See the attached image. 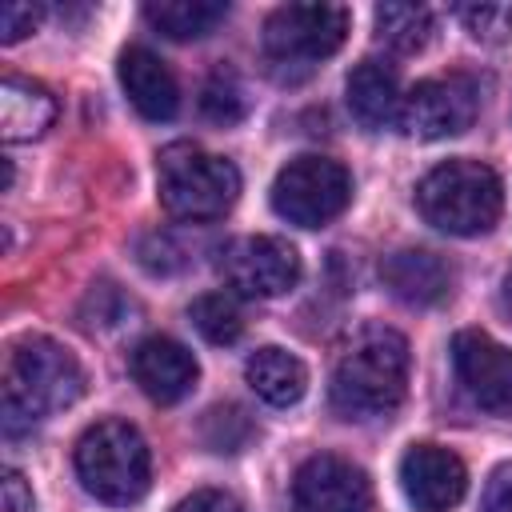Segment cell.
Segmentation results:
<instances>
[{
    "instance_id": "6da1fadb",
    "label": "cell",
    "mask_w": 512,
    "mask_h": 512,
    "mask_svg": "<svg viewBox=\"0 0 512 512\" xmlns=\"http://www.w3.org/2000/svg\"><path fill=\"white\" fill-rule=\"evenodd\" d=\"M408 340L388 324H364L348 336L332 368V408L344 420L392 416L408 392Z\"/></svg>"
},
{
    "instance_id": "7a4b0ae2",
    "label": "cell",
    "mask_w": 512,
    "mask_h": 512,
    "mask_svg": "<svg viewBox=\"0 0 512 512\" xmlns=\"http://www.w3.org/2000/svg\"><path fill=\"white\" fill-rule=\"evenodd\" d=\"M84 392L80 360L52 336H20L4 360V428L20 432L76 404Z\"/></svg>"
},
{
    "instance_id": "3957f363",
    "label": "cell",
    "mask_w": 512,
    "mask_h": 512,
    "mask_svg": "<svg viewBox=\"0 0 512 512\" xmlns=\"http://www.w3.org/2000/svg\"><path fill=\"white\" fill-rule=\"evenodd\" d=\"M420 216L448 236H480L500 220L504 188L500 176L480 160H444L416 188Z\"/></svg>"
},
{
    "instance_id": "277c9868",
    "label": "cell",
    "mask_w": 512,
    "mask_h": 512,
    "mask_svg": "<svg viewBox=\"0 0 512 512\" xmlns=\"http://www.w3.org/2000/svg\"><path fill=\"white\" fill-rule=\"evenodd\" d=\"M156 192L176 220H216L236 204L240 172L232 160L192 140H176L156 156Z\"/></svg>"
},
{
    "instance_id": "5b68a950",
    "label": "cell",
    "mask_w": 512,
    "mask_h": 512,
    "mask_svg": "<svg viewBox=\"0 0 512 512\" xmlns=\"http://www.w3.org/2000/svg\"><path fill=\"white\" fill-rule=\"evenodd\" d=\"M76 476L100 504L124 508L148 492L152 456L128 420H100L76 440Z\"/></svg>"
},
{
    "instance_id": "8992f818",
    "label": "cell",
    "mask_w": 512,
    "mask_h": 512,
    "mask_svg": "<svg viewBox=\"0 0 512 512\" xmlns=\"http://www.w3.org/2000/svg\"><path fill=\"white\" fill-rule=\"evenodd\" d=\"M348 8L344 4H280L264 20V60L280 80L308 76L320 60H328L348 36Z\"/></svg>"
},
{
    "instance_id": "52a82bcc",
    "label": "cell",
    "mask_w": 512,
    "mask_h": 512,
    "mask_svg": "<svg viewBox=\"0 0 512 512\" xmlns=\"http://www.w3.org/2000/svg\"><path fill=\"white\" fill-rule=\"evenodd\" d=\"M352 200V176L328 156H296L272 180V208L296 228H320L336 220Z\"/></svg>"
},
{
    "instance_id": "ba28073f",
    "label": "cell",
    "mask_w": 512,
    "mask_h": 512,
    "mask_svg": "<svg viewBox=\"0 0 512 512\" xmlns=\"http://www.w3.org/2000/svg\"><path fill=\"white\" fill-rule=\"evenodd\" d=\"M480 112V84L464 72L416 80L400 100V132L416 140H444L472 128Z\"/></svg>"
},
{
    "instance_id": "9c48e42d",
    "label": "cell",
    "mask_w": 512,
    "mask_h": 512,
    "mask_svg": "<svg viewBox=\"0 0 512 512\" xmlns=\"http://www.w3.org/2000/svg\"><path fill=\"white\" fill-rule=\"evenodd\" d=\"M220 276L236 296L272 300L296 288L300 252L280 236H240L220 252Z\"/></svg>"
},
{
    "instance_id": "30bf717a",
    "label": "cell",
    "mask_w": 512,
    "mask_h": 512,
    "mask_svg": "<svg viewBox=\"0 0 512 512\" xmlns=\"http://www.w3.org/2000/svg\"><path fill=\"white\" fill-rule=\"evenodd\" d=\"M452 368L472 404L512 420V348H504L488 332L464 328L452 336Z\"/></svg>"
},
{
    "instance_id": "8fae6325",
    "label": "cell",
    "mask_w": 512,
    "mask_h": 512,
    "mask_svg": "<svg viewBox=\"0 0 512 512\" xmlns=\"http://www.w3.org/2000/svg\"><path fill=\"white\" fill-rule=\"evenodd\" d=\"M372 484L344 456H308L292 476V512H368Z\"/></svg>"
},
{
    "instance_id": "7c38bea8",
    "label": "cell",
    "mask_w": 512,
    "mask_h": 512,
    "mask_svg": "<svg viewBox=\"0 0 512 512\" xmlns=\"http://www.w3.org/2000/svg\"><path fill=\"white\" fill-rule=\"evenodd\" d=\"M400 488L416 512H448L468 492V468L440 444H412L400 456Z\"/></svg>"
},
{
    "instance_id": "4fadbf2b",
    "label": "cell",
    "mask_w": 512,
    "mask_h": 512,
    "mask_svg": "<svg viewBox=\"0 0 512 512\" xmlns=\"http://www.w3.org/2000/svg\"><path fill=\"white\" fill-rule=\"evenodd\" d=\"M128 368H132V380L140 384V392L156 404H176L184 400L196 380H200V364L196 356L172 340V336H144L132 356H128Z\"/></svg>"
},
{
    "instance_id": "5bb4252c",
    "label": "cell",
    "mask_w": 512,
    "mask_h": 512,
    "mask_svg": "<svg viewBox=\"0 0 512 512\" xmlns=\"http://www.w3.org/2000/svg\"><path fill=\"white\" fill-rule=\"evenodd\" d=\"M120 88L128 92L132 108L144 116V120H172L176 108H180V88H176V76L172 68L144 44H132L120 52Z\"/></svg>"
},
{
    "instance_id": "9a60e30c",
    "label": "cell",
    "mask_w": 512,
    "mask_h": 512,
    "mask_svg": "<svg viewBox=\"0 0 512 512\" xmlns=\"http://www.w3.org/2000/svg\"><path fill=\"white\" fill-rule=\"evenodd\" d=\"M380 280L396 300H404L412 308H432L452 292V268L428 248H400V252L384 256Z\"/></svg>"
},
{
    "instance_id": "2e32d148",
    "label": "cell",
    "mask_w": 512,
    "mask_h": 512,
    "mask_svg": "<svg viewBox=\"0 0 512 512\" xmlns=\"http://www.w3.org/2000/svg\"><path fill=\"white\" fill-rule=\"evenodd\" d=\"M344 96H348V112L360 128L368 132H380V128H392L400 120V76L392 64L384 60H360L352 72H348V84H344Z\"/></svg>"
},
{
    "instance_id": "e0dca14e",
    "label": "cell",
    "mask_w": 512,
    "mask_h": 512,
    "mask_svg": "<svg viewBox=\"0 0 512 512\" xmlns=\"http://www.w3.org/2000/svg\"><path fill=\"white\" fill-rule=\"evenodd\" d=\"M52 120H56V100L44 84L24 80V76L0 80V136L8 144L44 136Z\"/></svg>"
},
{
    "instance_id": "ac0fdd59",
    "label": "cell",
    "mask_w": 512,
    "mask_h": 512,
    "mask_svg": "<svg viewBox=\"0 0 512 512\" xmlns=\"http://www.w3.org/2000/svg\"><path fill=\"white\" fill-rule=\"evenodd\" d=\"M244 380L252 384V392L272 404V408H292L304 392H308V368L300 364V356L268 344V348H256L244 364Z\"/></svg>"
},
{
    "instance_id": "d6986e66",
    "label": "cell",
    "mask_w": 512,
    "mask_h": 512,
    "mask_svg": "<svg viewBox=\"0 0 512 512\" xmlns=\"http://www.w3.org/2000/svg\"><path fill=\"white\" fill-rule=\"evenodd\" d=\"M228 4L220 0H152L144 4V20L168 40H200L224 24Z\"/></svg>"
},
{
    "instance_id": "ffe728a7",
    "label": "cell",
    "mask_w": 512,
    "mask_h": 512,
    "mask_svg": "<svg viewBox=\"0 0 512 512\" xmlns=\"http://www.w3.org/2000/svg\"><path fill=\"white\" fill-rule=\"evenodd\" d=\"M436 32V12L428 4H380L376 40L392 52H420Z\"/></svg>"
},
{
    "instance_id": "44dd1931",
    "label": "cell",
    "mask_w": 512,
    "mask_h": 512,
    "mask_svg": "<svg viewBox=\"0 0 512 512\" xmlns=\"http://www.w3.org/2000/svg\"><path fill=\"white\" fill-rule=\"evenodd\" d=\"M188 316H192L196 332H200L208 344H232V340H240V332H244L240 304H236L232 296H224V292H204V296H196L192 308H188Z\"/></svg>"
},
{
    "instance_id": "7402d4cb",
    "label": "cell",
    "mask_w": 512,
    "mask_h": 512,
    "mask_svg": "<svg viewBox=\"0 0 512 512\" xmlns=\"http://www.w3.org/2000/svg\"><path fill=\"white\" fill-rule=\"evenodd\" d=\"M200 112H204L212 124H236V120H244L248 96H244V84L236 80V72L216 68V72L204 80V88H200Z\"/></svg>"
},
{
    "instance_id": "603a6c76",
    "label": "cell",
    "mask_w": 512,
    "mask_h": 512,
    "mask_svg": "<svg viewBox=\"0 0 512 512\" xmlns=\"http://www.w3.org/2000/svg\"><path fill=\"white\" fill-rule=\"evenodd\" d=\"M204 444L212 452H240L248 440H252V420L244 408L236 404H216L208 416H204Z\"/></svg>"
},
{
    "instance_id": "cb8c5ba5",
    "label": "cell",
    "mask_w": 512,
    "mask_h": 512,
    "mask_svg": "<svg viewBox=\"0 0 512 512\" xmlns=\"http://www.w3.org/2000/svg\"><path fill=\"white\" fill-rule=\"evenodd\" d=\"M452 16L480 44H504L512 36V8L508 4H460V8H452Z\"/></svg>"
},
{
    "instance_id": "d4e9b609",
    "label": "cell",
    "mask_w": 512,
    "mask_h": 512,
    "mask_svg": "<svg viewBox=\"0 0 512 512\" xmlns=\"http://www.w3.org/2000/svg\"><path fill=\"white\" fill-rule=\"evenodd\" d=\"M44 20V8L40 4H24V0H12L0 8V40L4 44H16L24 40L28 32H36V24Z\"/></svg>"
},
{
    "instance_id": "484cf974",
    "label": "cell",
    "mask_w": 512,
    "mask_h": 512,
    "mask_svg": "<svg viewBox=\"0 0 512 512\" xmlns=\"http://www.w3.org/2000/svg\"><path fill=\"white\" fill-rule=\"evenodd\" d=\"M172 512H240V500L232 492H220V488H200V492L184 496Z\"/></svg>"
},
{
    "instance_id": "4316f807",
    "label": "cell",
    "mask_w": 512,
    "mask_h": 512,
    "mask_svg": "<svg viewBox=\"0 0 512 512\" xmlns=\"http://www.w3.org/2000/svg\"><path fill=\"white\" fill-rule=\"evenodd\" d=\"M484 512H512V460L500 464L484 484Z\"/></svg>"
},
{
    "instance_id": "83f0119b",
    "label": "cell",
    "mask_w": 512,
    "mask_h": 512,
    "mask_svg": "<svg viewBox=\"0 0 512 512\" xmlns=\"http://www.w3.org/2000/svg\"><path fill=\"white\" fill-rule=\"evenodd\" d=\"M0 508L4 512H36V500H32V488L24 484V476L20 472H4V480H0Z\"/></svg>"
},
{
    "instance_id": "f1b7e54d",
    "label": "cell",
    "mask_w": 512,
    "mask_h": 512,
    "mask_svg": "<svg viewBox=\"0 0 512 512\" xmlns=\"http://www.w3.org/2000/svg\"><path fill=\"white\" fill-rule=\"evenodd\" d=\"M500 304H504V312L512 316V272L504 276V292H500Z\"/></svg>"
}]
</instances>
